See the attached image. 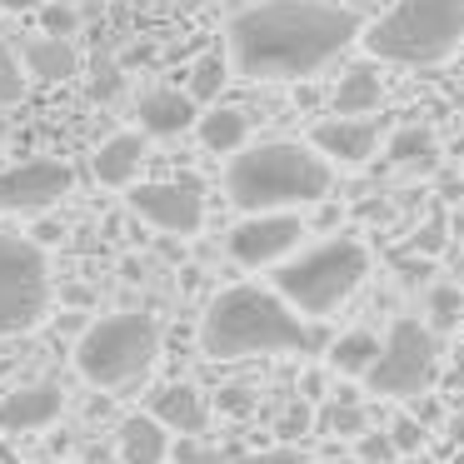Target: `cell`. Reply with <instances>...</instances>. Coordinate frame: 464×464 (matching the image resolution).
Segmentation results:
<instances>
[{
  "label": "cell",
  "instance_id": "f1b7e54d",
  "mask_svg": "<svg viewBox=\"0 0 464 464\" xmlns=\"http://www.w3.org/2000/svg\"><path fill=\"white\" fill-rule=\"evenodd\" d=\"M390 454H394L390 434H364V440H360V459H364V464H384Z\"/></svg>",
  "mask_w": 464,
  "mask_h": 464
},
{
  "label": "cell",
  "instance_id": "1f68e13d",
  "mask_svg": "<svg viewBox=\"0 0 464 464\" xmlns=\"http://www.w3.org/2000/svg\"><path fill=\"white\" fill-rule=\"evenodd\" d=\"M55 240H61V225H55V220L35 225V245H55Z\"/></svg>",
  "mask_w": 464,
  "mask_h": 464
},
{
  "label": "cell",
  "instance_id": "cb8c5ba5",
  "mask_svg": "<svg viewBox=\"0 0 464 464\" xmlns=\"http://www.w3.org/2000/svg\"><path fill=\"white\" fill-rule=\"evenodd\" d=\"M459 310H464V300H459V290H454V285L430 290V320L440 324V330H450V324L459 320Z\"/></svg>",
  "mask_w": 464,
  "mask_h": 464
},
{
  "label": "cell",
  "instance_id": "d4e9b609",
  "mask_svg": "<svg viewBox=\"0 0 464 464\" xmlns=\"http://www.w3.org/2000/svg\"><path fill=\"white\" fill-rule=\"evenodd\" d=\"M430 130H400V135H394V140H390V155H394V160H420V155H430Z\"/></svg>",
  "mask_w": 464,
  "mask_h": 464
},
{
  "label": "cell",
  "instance_id": "9a60e30c",
  "mask_svg": "<svg viewBox=\"0 0 464 464\" xmlns=\"http://www.w3.org/2000/svg\"><path fill=\"white\" fill-rule=\"evenodd\" d=\"M195 125L190 91H150L140 95V130L145 135H185Z\"/></svg>",
  "mask_w": 464,
  "mask_h": 464
},
{
  "label": "cell",
  "instance_id": "603a6c76",
  "mask_svg": "<svg viewBox=\"0 0 464 464\" xmlns=\"http://www.w3.org/2000/svg\"><path fill=\"white\" fill-rule=\"evenodd\" d=\"M25 101V65L11 45H0V105H21Z\"/></svg>",
  "mask_w": 464,
  "mask_h": 464
},
{
  "label": "cell",
  "instance_id": "8992f818",
  "mask_svg": "<svg viewBox=\"0 0 464 464\" xmlns=\"http://www.w3.org/2000/svg\"><path fill=\"white\" fill-rule=\"evenodd\" d=\"M370 275V250L360 240H324L310 255L280 265L275 295L300 314H330L350 300V290Z\"/></svg>",
  "mask_w": 464,
  "mask_h": 464
},
{
  "label": "cell",
  "instance_id": "9c48e42d",
  "mask_svg": "<svg viewBox=\"0 0 464 464\" xmlns=\"http://www.w3.org/2000/svg\"><path fill=\"white\" fill-rule=\"evenodd\" d=\"M75 185V170L65 160H21L11 170H0V210H51L65 200Z\"/></svg>",
  "mask_w": 464,
  "mask_h": 464
},
{
  "label": "cell",
  "instance_id": "e575fe53",
  "mask_svg": "<svg viewBox=\"0 0 464 464\" xmlns=\"http://www.w3.org/2000/svg\"><path fill=\"white\" fill-rule=\"evenodd\" d=\"M5 11H31V5H41V0H0Z\"/></svg>",
  "mask_w": 464,
  "mask_h": 464
},
{
  "label": "cell",
  "instance_id": "e0dca14e",
  "mask_svg": "<svg viewBox=\"0 0 464 464\" xmlns=\"http://www.w3.org/2000/svg\"><path fill=\"white\" fill-rule=\"evenodd\" d=\"M121 454L125 464H165L170 459V434L155 414H130V420H121Z\"/></svg>",
  "mask_w": 464,
  "mask_h": 464
},
{
  "label": "cell",
  "instance_id": "5bb4252c",
  "mask_svg": "<svg viewBox=\"0 0 464 464\" xmlns=\"http://www.w3.org/2000/svg\"><path fill=\"white\" fill-rule=\"evenodd\" d=\"M150 414L165 424V430H180V434H200L210 410H205L200 390L195 384H165V390L150 394Z\"/></svg>",
  "mask_w": 464,
  "mask_h": 464
},
{
  "label": "cell",
  "instance_id": "277c9868",
  "mask_svg": "<svg viewBox=\"0 0 464 464\" xmlns=\"http://www.w3.org/2000/svg\"><path fill=\"white\" fill-rule=\"evenodd\" d=\"M464 41V0H394L364 31V51L384 65H440Z\"/></svg>",
  "mask_w": 464,
  "mask_h": 464
},
{
  "label": "cell",
  "instance_id": "ac0fdd59",
  "mask_svg": "<svg viewBox=\"0 0 464 464\" xmlns=\"http://www.w3.org/2000/svg\"><path fill=\"white\" fill-rule=\"evenodd\" d=\"M334 115H374L384 105V81L374 65H354V71L340 75V85H334L330 95Z\"/></svg>",
  "mask_w": 464,
  "mask_h": 464
},
{
  "label": "cell",
  "instance_id": "6da1fadb",
  "mask_svg": "<svg viewBox=\"0 0 464 464\" xmlns=\"http://www.w3.org/2000/svg\"><path fill=\"white\" fill-rule=\"evenodd\" d=\"M360 35V15L324 0H260L225 31L230 61L250 81H304Z\"/></svg>",
  "mask_w": 464,
  "mask_h": 464
},
{
  "label": "cell",
  "instance_id": "d6a6232c",
  "mask_svg": "<svg viewBox=\"0 0 464 464\" xmlns=\"http://www.w3.org/2000/svg\"><path fill=\"white\" fill-rule=\"evenodd\" d=\"M450 384L454 390H464V344L454 350V370H450Z\"/></svg>",
  "mask_w": 464,
  "mask_h": 464
},
{
  "label": "cell",
  "instance_id": "836d02e7",
  "mask_svg": "<svg viewBox=\"0 0 464 464\" xmlns=\"http://www.w3.org/2000/svg\"><path fill=\"white\" fill-rule=\"evenodd\" d=\"M260 464H300V454H295V450H275V454H265Z\"/></svg>",
  "mask_w": 464,
  "mask_h": 464
},
{
  "label": "cell",
  "instance_id": "2e32d148",
  "mask_svg": "<svg viewBox=\"0 0 464 464\" xmlns=\"http://www.w3.org/2000/svg\"><path fill=\"white\" fill-rule=\"evenodd\" d=\"M140 160H145V135H111V140L95 150L91 170H95V180H101V185L121 190V185H135Z\"/></svg>",
  "mask_w": 464,
  "mask_h": 464
},
{
  "label": "cell",
  "instance_id": "5b68a950",
  "mask_svg": "<svg viewBox=\"0 0 464 464\" xmlns=\"http://www.w3.org/2000/svg\"><path fill=\"white\" fill-rule=\"evenodd\" d=\"M160 354V324L140 310H121L95 320L75 344V370L101 390H125L135 384Z\"/></svg>",
  "mask_w": 464,
  "mask_h": 464
},
{
  "label": "cell",
  "instance_id": "83f0119b",
  "mask_svg": "<svg viewBox=\"0 0 464 464\" xmlns=\"http://www.w3.org/2000/svg\"><path fill=\"white\" fill-rule=\"evenodd\" d=\"M170 464H230V454L210 450V444H185V450H175Z\"/></svg>",
  "mask_w": 464,
  "mask_h": 464
},
{
  "label": "cell",
  "instance_id": "ba28073f",
  "mask_svg": "<svg viewBox=\"0 0 464 464\" xmlns=\"http://www.w3.org/2000/svg\"><path fill=\"white\" fill-rule=\"evenodd\" d=\"M434 360H440V340H434L430 324L394 320L390 340L380 344V354H374V364L364 370V380H370V390L384 394V400H410V394H420L424 384L434 380Z\"/></svg>",
  "mask_w": 464,
  "mask_h": 464
},
{
  "label": "cell",
  "instance_id": "52a82bcc",
  "mask_svg": "<svg viewBox=\"0 0 464 464\" xmlns=\"http://www.w3.org/2000/svg\"><path fill=\"white\" fill-rule=\"evenodd\" d=\"M45 304H51V270L41 245L0 235V340L35 330Z\"/></svg>",
  "mask_w": 464,
  "mask_h": 464
},
{
  "label": "cell",
  "instance_id": "8d00e7d4",
  "mask_svg": "<svg viewBox=\"0 0 464 464\" xmlns=\"http://www.w3.org/2000/svg\"><path fill=\"white\" fill-rule=\"evenodd\" d=\"M5 130H11V125H5V115H0V140H5Z\"/></svg>",
  "mask_w": 464,
  "mask_h": 464
},
{
  "label": "cell",
  "instance_id": "7402d4cb",
  "mask_svg": "<svg viewBox=\"0 0 464 464\" xmlns=\"http://www.w3.org/2000/svg\"><path fill=\"white\" fill-rule=\"evenodd\" d=\"M225 81H230V61H225L220 51H210V55H200L195 71H190V95L195 101H215V95L225 91Z\"/></svg>",
  "mask_w": 464,
  "mask_h": 464
},
{
  "label": "cell",
  "instance_id": "8fae6325",
  "mask_svg": "<svg viewBox=\"0 0 464 464\" xmlns=\"http://www.w3.org/2000/svg\"><path fill=\"white\" fill-rule=\"evenodd\" d=\"M300 235H304L300 215H255V220L235 225L230 240H225V250H230V260H240V265H275L300 245Z\"/></svg>",
  "mask_w": 464,
  "mask_h": 464
},
{
  "label": "cell",
  "instance_id": "30bf717a",
  "mask_svg": "<svg viewBox=\"0 0 464 464\" xmlns=\"http://www.w3.org/2000/svg\"><path fill=\"white\" fill-rule=\"evenodd\" d=\"M130 210L145 225L165 235H195L205 220V195L185 180H155V185H130Z\"/></svg>",
  "mask_w": 464,
  "mask_h": 464
},
{
  "label": "cell",
  "instance_id": "484cf974",
  "mask_svg": "<svg viewBox=\"0 0 464 464\" xmlns=\"http://www.w3.org/2000/svg\"><path fill=\"white\" fill-rule=\"evenodd\" d=\"M75 21H81V15H75L71 5H45L41 11V35H71Z\"/></svg>",
  "mask_w": 464,
  "mask_h": 464
},
{
  "label": "cell",
  "instance_id": "d6986e66",
  "mask_svg": "<svg viewBox=\"0 0 464 464\" xmlns=\"http://www.w3.org/2000/svg\"><path fill=\"white\" fill-rule=\"evenodd\" d=\"M25 71L35 75V81H71L75 71H81V55H75V45L65 41V35H35L31 51H25Z\"/></svg>",
  "mask_w": 464,
  "mask_h": 464
},
{
  "label": "cell",
  "instance_id": "7c38bea8",
  "mask_svg": "<svg viewBox=\"0 0 464 464\" xmlns=\"http://www.w3.org/2000/svg\"><path fill=\"white\" fill-rule=\"evenodd\" d=\"M310 135H314V150L340 160V165L374 160V155H380V140H384L374 115H330V121H320Z\"/></svg>",
  "mask_w": 464,
  "mask_h": 464
},
{
  "label": "cell",
  "instance_id": "4dcf8cb0",
  "mask_svg": "<svg viewBox=\"0 0 464 464\" xmlns=\"http://www.w3.org/2000/svg\"><path fill=\"white\" fill-rule=\"evenodd\" d=\"M220 404H225V410H240L245 414V410H250V390H225Z\"/></svg>",
  "mask_w": 464,
  "mask_h": 464
},
{
  "label": "cell",
  "instance_id": "ffe728a7",
  "mask_svg": "<svg viewBox=\"0 0 464 464\" xmlns=\"http://www.w3.org/2000/svg\"><path fill=\"white\" fill-rule=\"evenodd\" d=\"M245 135H250V115L240 111H210L200 121V145L215 155H235L245 145Z\"/></svg>",
  "mask_w": 464,
  "mask_h": 464
},
{
  "label": "cell",
  "instance_id": "f546056e",
  "mask_svg": "<svg viewBox=\"0 0 464 464\" xmlns=\"http://www.w3.org/2000/svg\"><path fill=\"white\" fill-rule=\"evenodd\" d=\"M304 424H310V410H304V404H290V410L280 414V434H300Z\"/></svg>",
  "mask_w": 464,
  "mask_h": 464
},
{
  "label": "cell",
  "instance_id": "4fadbf2b",
  "mask_svg": "<svg viewBox=\"0 0 464 464\" xmlns=\"http://www.w3.org/2000/svg\"><path fill=\"white\" fill-rule=\"evenodd\" d=\"M65 410L61 384L41 380V384H21L0 400V430H41V424H55Z\"/></svg>",
  "mask_w": 464,
  "mask_h": 464
},
{
  "label": "cell",
  "instance_id": "d590c367",
  "mask_svg": "<svg viewBox=\"0 0 464 464\" xmlns=\"http://www.w3.org/2000/svg\"><path fill=\"white\" fill-rule=\"evenodd\" d=\"M454 444H464V420H454Z\"/></svg>",
  "mask_w": 464,
  "mask_h": 464
},
{
  "label": "cell",
  "instance_id": "7a4b0ae2",
  "mask_svg": "<svg viewBox=\"0 0 464 464\" xmlns=\"http://www.w3.org/2000/svg\"><path fill=\"white\" fill-rule=\"evenodd\" d=\"M314 344L320 340L304 330L295 304H285L275 290H260V285H230V290H220L200 324V350L210 360L300 354V350H314Z\"/></svg>",
  "mask_w": 464,
  "mask_h": 464
},
{
  "label": "cell",
  "instance_id": "44dd1931",
  "mask_svg": "<svg viewBox=\"0 0 464 464\" xmlns=\"http://www.w3.org/2000/svg\"><path fill=\"white\" fill-rule=\"evenodd\" d=\"M374 354H380V340H374L370 330H350L330 344V364L340 374H364L374 364Z\"/></svg>",
  "mask_w": 464,
  "mask_h": 464
},
{
  "label": "cell",
  "instance_id": "4316f807",
  "mask_svg": "<svg viewBox=\"0 0 464 464\" xmlns=\"http://www.w3.org/2000/svg\"><path fill=\"white\" fill-rule=\"evenodd\" d=\"M390 444H394V450H404V454H414V450L424 444V424H420V420H394Z\"/></svg>",
  "mask_w": 464,
  "mask_h": 464
},
{
  "label": "cell",
  "instance_id": "3957f363",
  "mask_svg": "<svg viewBox=\"0 0 464 464\" xmlns=\"http://www.w3.org/2000/svg\"><path fill=\"white\" fill-rule=\"evenodd\" d=\"M334 185L330 165L320 160V150L295 140H270L250 145V150L230 155L225 170V190L240 210H280V205H314L324 200Z\"/></svg>",
  "mask_w": 464,
  "mask_h": 464
}]
</instances>
